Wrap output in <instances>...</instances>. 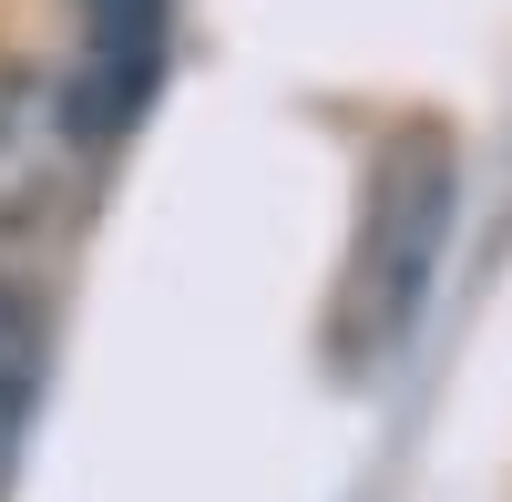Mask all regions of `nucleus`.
I'll use <instances>...</instances> for the list:
<instances>
[{"instance_id": "1", "label": "nucleus", "mask_w": 512, "mask_h": 502, "mask_svg": "<svg viewBox=\"0 0 512 502\" xmlns=\"http://www.w3.org/2000/svg\"><path fill=\"white\" fill-rule=\"evenodd\" d=\"M82 164H93V123H82L72 72L0 62V226L11 236L52 226L82 185Z\"/></svg>"}, {"instance_id": "4", "label": "nucleus", "mask_w": 512, "mask_h": 502, "mask_svg": "<svg viewBox=\"0 0 512 502\" xmlns=\"http://www.w3.org/2000/svg\"><path fill=\"white\" fill-rule=\"evenodd\" d=\"M11 308V298H0ZM21 380H31V359H21V328L0 318V462H11V431H21Z\"/></svg>"}, {"instance_id": "3", "label": "nucleus", "mask_w": 512, "mask_h": 502, "mask_svg": "<svg viewBox=\"0 0 512 502\" xmlns=\"http://www.w3.org/2000/svg\"><path fill=\"white\" fill-rule=\"evenodd\" d=\"M82 11V123H93V144H113L123 123L154 103L164 82V31H175V0H72Z\"/></svg>"}, {"instance_id": "2", "label": "nucleus", "mask_w": 512, "mask_h": 502, "mask_svg": "<svg viewBox=\"0 0 512 502\" xmlns=\"http://www.w3.org/2000/svg\"><path fill=\"white\" fill-rule=\"evenodd\" d=\"M451 154H400L390 164V185H379L369 205V277H359V298H369V328L379 339H400V328L420 318V298H431V267H441V246H451Z\"/></svg>"}]
</instances>
